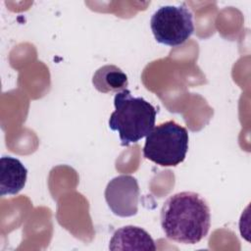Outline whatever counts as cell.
Segmentation results:
<instances>
[{"label":"cell","instance_id":"5b68a950","mask_svg":"<svg viewBox=\"0 0 251 251\" xmlns=\"http://www.w3.org/2000/svg\"><path fill=\"white\" fill-rule=\"evenodd\" d=\"M105 200L111 211L119 217H132L138 211L139 186L137 179L129 175L112 178L105 188Z\"/></svg>","mask_w":251,"mask_h":251},{"label":"cell","instance_id":"6da1fadb","mask_svg":"<svg viewBox=\"0 0 251 251\" xmlns=\"http://www.w3.org/2000/svg\"><path fill=\"white\" fill-rule=\"evenodd\" d=\"M161 227L167 238L195 244L209 232L210 208L203 197L192 191L171 195L163 204L160 214Z\"/></svg>","mask_w":251,"mask_h":251},{"label":"cell","instance_id":"52a82bcc","mask_svg":"<svg viewBox=\"0 0 251 251\" xmlns=\"http://www.w3.org/2000/svg\"><path fill=\"white\" fill-rule=\"evenodd\" d=\"M27 170L14 157L3 156L0 159V195H15L25 185Z\"/></svg>","mask_w":251,"mask_h":251},{"label":"cell","instance_id":"8992f818","mask_svg":"<svg viewBox=\"0 0 251 251\" xmlns=\"http://www.w3.org/2000/svg\"><path fill=\"white\" fill-rule=\"evenodd\" d=\"M109 249L155 251L157 247L145 229L135 226H126L113 233L109 242Z\"/></svg>","mask_w":251,"mask_h":251},{"label":"cell","instance_id":"7a4b0ae2","mask_svg":"<svg viewBox=\"0 0 251 251\" xmlns=\"http://www.w3.org/2000/svg\"><path fill=\"white\" fill-rule=\"evenodd\" d=\"M114 106L109 127L118 131L122 146L138 142L154 128L157 110L142 97L132 96L128 89L116 93Z\"/></svg>","mask_w":251,"mask_h":251},{"label":"cell","instance_id":"3957f363","mask_svg":"<svg viewBox=\"0 0 251 251\" xmlns=\"http://www.w3.org/2000/svg\"><path fill=\"white\" fill-rule=\"evenodd\" d=\"M188 140L185 127L175 121L165 122L147 134L143 157L161 167H176L185 159Z\"/></svg>","mask_w":251,"mask_h":251},{"label":"cell","instance_id":"277c9868","mask_svg":"<svg viewBox=\"0 0 251 251\" xmlns=\"http://www.w3.org/2000/svg\"><path fill=\"white\" fill-rule=\"evenodd\" d=\"M150 27L157 42L171 47L178 46L194 31L193 16L184 5L162 6L152 15Z\"/></svg>","mask_w":251,"mask_h":251},{"label":"cell","instance_id":"ba28073f","mask_svg":"<svg viewBox=\"0 0 251 251\" xmlns=\"http://www.w3.org/2000/svg\"><path fill=\"white\" fill-rule=\"evenodd\" d=\"M92 83L94 87L102 92H120L126 88L128 81L126 75L114 65H106L99 68L93 75Z\"/></svg>","mask_w":251,"mask_h":251}]
</instances>
